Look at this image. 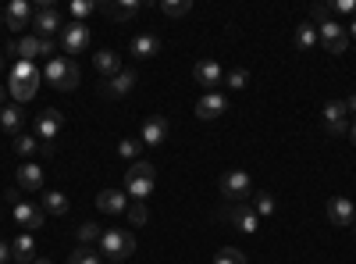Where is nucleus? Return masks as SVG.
<instances>
[{
  "instance_id": "aec40b11",
  "label": "nucleus",
  "mask_w": 356,
  "mask_h": 264,
  "mask_svg": "<svg viewBox=\"0 0 356 264\" xmlns=\"http://www.w3.org/2000/svg\"><path fill=\"white\" fill-rule=\"evenodd\" d=\"M100 11L111 22H129V18H136L143 11V4H139V0H111V4H100Z\"/></svg>"
},
{
  "instance_id": "5701e85b",
  "label": "nucleus",
  "mask_w": 356,
  "mask_h": 264,
  "mask_svg": "<svg viewBox=\"0 0 356 264\" xmlns=\"http://www.w3.org/2000/svg\"><path fill=\"white\" fill-rule=\"evenodd\" d=\"M93 68H97L104 79H114L118 72H122V57H118L114 50H97V54H93Z\"/></svg>"
},
{
  "instance_id": "c9c22d12",
  "label": "nucleus",
  "mask_w": 356,
  "mask_h": 264,
  "mask_svg": "<svg viewBox=\"0 0 356 264\" xmlns=\"http://www.w3.org/2000/svg\"><path fill=\"white\" fill-rule=\"evenodd\" d=\"M214 264H246V254L243 250H235V247H221Z\"/></svg>"
},
{
  "instance_id": "6e6552de",
  "label": "nucleus",
  "mask_w": 356,
  "mask_h": 264,
  "mask_svg": "<svg viewBox=\"0 0 356 264\" xmlns=\"http://www.w3.org/2000/svg\"><path fill=\"white\" fill-rule=\"evenodd\" d=\"M317 40H321V47L328 50V54H342L346 47H349V33H346V25H339V22H324V25H317Z\"/></svg>"
},
{
  "instance_id": "72a5a7b5",
  "label": "nucleus",
  "mask_w": 356,
  "mask_h": 264,
  "mask_svg": "<svg viewBox=\"0 0 356 264\" xmlns=\"http://www.w3.org/2000/svg\"><path fill=\"white\" fill-rule=\"evenodd\" d=\"M75 232H79V243H82V247H93V243L100 240V232H104V228H100L97 222H82Z\"/></svg>"
},
{
  "instance_id": "09e8293b",
  "label": "nucleus",
  "mask_w": 356,
  "mask_h": 264,
  "mask_svg": "<svg viewBox=\"0 0 356 264\" xmlns=\"http://www.w3.org/2000/svg\"><path fill=\"white\" fill-rule=\"evenodd\" d=\"M4 100H8V86H4V82H0V104H4Z\"/></svg>"
},
{
  "instance_id": "bb28decb",
  "label": "nucleus",
  "mask_w": 356,
  "mask_h": 264,
  "mask_svg": "<svg viewBox=\"0 0 356 264\" xmlns=\"http://www.w3.org/2000/svg\"><path fill=\"white\" fill-rule=\"evenodd\" d=\"M40 208L47 211V215H68V208H72V203H68V196L65 193H57V189H50V193H43V203H40Z\"/></svg>"
},
{
  "instance_id": "603ef678",
  "label": "nucleus",
  "mask_w": 356,
  "mask_h": 264,
  "mask_svg": "<svg viewBox=\"0 0 356 264\" xmlns=\"http://www.w3.org/2000/svg\"><path fill=\"white\" fill-rule=\"evenodd\" d=\"M4 65H8V61H4V54H0V72H4Z\"/></svg>"
},
{
  "instance_id": "a878e982",
  "label": "nucleus",
  "mask_w": 356,
  "mask_h": 264,
  "mask_svg": "<svg viewBox=\"0 0 356 264\" xmlns=\"http://www.w3.org/2000/svg\"><path fill=\"white\" fill-rule=\"evenodd\" d=\"M40 90V82H25V79H8V93L15 97V104H25V100H33Z\"/></svg>"
},
{
  "instance_id": "4be33fe9",
  "label": "nucleus",
  "mask_w": 356,
  "mask_h": 264,
  "mask_svg": "<svg viewBox=\"0 0 356 264\" xmlns=\"http://www.w3.org/2000/svg\"><path fill=\"white\" fill-rule=\"evenodd\" d=\"M11 257L18 264H33L36 261V240H33V232H22V236L11 240Z\"/></svg>"
},
{
  "instance_id": "f8f14e48",
  "label": "nucleus",
  "mask_w": 356,
  "mask_h": 264,
  "mask_svg": "<svg viewBox=\"0 0 356 264\" xmlns=\"http://www.w3.org/2000/svg\"><path fill=\"white\" fill-rule=\"evenodd\" d=\"M54 40H40L36 33L33 36H22L18 40V61H33L36 65V57H47V61H50V57H54Z\"/></svg>"
},
{
  "instance_id": "2eb2a0df",
  "label": "nucleus",
  "mask_w": 356,
  "mask_h": 264,
  "mask_svg": "<svg viewBox=\"0 0 356 264\" xmlns=\"http://www.w3.org/2000/svg\"><path fill=\"white\" fill-rule=\"evenodd\" d=\"M228 222L239 232H246V236H253V232L260 228V218H257V211L250 208V203H232V208H228Z\"/></svg>"
},
{
  "instance_id": "9b49d317",
  "label": "nucleus",
  "mask_w": 356,
  "mask_h": 264,
  "mask_svg": "<svg viewBox=\"0 0 356 264\" xmlns=\"http://www.w3.org/2000/svg\"><path fill=\"white\" fill-rule=\"evenodd\" d=\"M193 79L211 93V90H218V86L225 82V72H221V65L214 61V57H200V61L193 65Z\"/></svg>"
},
{
  "instance_id": "a19ab883",
  "label": "nucleus",
  "mask_w": 356,
  "mask_h": 264,
  "mask_svg": "<svg viewBox=\"0 0 356 264\" xmlns=\"http://www.w3.org/2000/svg\"><path fill=\"white\" fill-rule=\"evenodd\" d=\"M328 15H332V4H310V22L314 25H324Z\"/></svg>"
},
{
  "instance_id": "f3484780",
  "label": "nucleus",
  "mask_w": 356,
  "mask_h": 264,
  "mask_svg": "<svg viewBox=\"0 0 356 264\" xmlns=\"http://www.w3.org/2000/svg\"><path fill=\"white\" fill-rule=\"evenodd\" d=\"M129 54L136 57V61H150V57H157V54H161V40H157L154 33H139V36H132Z\"/></svg>"
},
{
  "instance_id": "7ed1b4c3",
  "label": "nucleus",
  "mask_w": 356,
  "mask_h": 264,
  "mask_svg": "<svg viewBox=\"0 0 356 264\" xmlns=\"http://www.w3.org/2000/svg\"><path fill=\"white\" fill-rule=\"evenodd\" d=\"M61 125H65V114L57 107H47L40 118H36V139H40V150L43 154H54V139L61 136Z\"/></svg>"
},
{
  "instance_id": "0eeeda50",
  "label": "nucleus",
  "mask_w": 356,
  "mask_h": 264,
  "mask_svg": "<svg viewBox=\"0 0 356 264\" xmlns=\"http://www.w3.org/2000/svg\"><path fill=\"white\" fill-rule=\"evenodd\" d=\"M61 50L68 57H79L82 50H89V25L86 22H68L61 33Z\"/></svg>"
},
{
  "instance_id": "4c0bfd02",
  "label": "nucleus",
  "mask_w": 356,
  "mask_h": 264,
  "mask_svg": "<svg viewBox=\"0 0 356 264\" xmlns=\"http://www.w3.org/2000/svg\"><path fill=\"white\" fill-rule=\"evenodd\" d=\"M125 218H129L132 225H146L150 211H146V203H143V200H132V203H129V211H125Z\"/></svg>"
},
{
  "instance_id": "ea45409f",
  "label": "nucleus",
  "mask_w": 356,
  "mask_h": 264,
  "mask_svg": "<svg viewBox=\"0 0 356 264\" xmlns=\"http://www.w3.org/2000/svg\"><path fill=\"white\" fill-rule=\"evenodd\" d=\"M139 150H143L139 139H122L118 143V157H125V161H139Z\"/></svg>"
},
{
  "instance_id": "1a4fd4ad",
  "label": "nucleus",
  "mask_w": 356,
  "mask_h": 264,
  "mask_svg": "<svg viewBox=\"0 0 356 264\" xmlns=\"http://www.w3.org/2000/svg\"><path fill=\"white\" fill-rule=\"evenodd\" d=\"M11 215H15V225H18L22 232H36V228H43V222H47V211L40 208V203H29V200L15 203Z\"/></svg>"
},
{
  "instance_id": "a18cd8bd",
  "label": "nucleus",
  "mask_w": 356,
  "mask_h": 264,
  "mask_svg": "<svg viewBox=\"0 0 356 264\" xmlns=\"http://www.w3.org/2000/svg\"><path fill=\"white\" fill-rule=\"evenodd\" d=\"M346 111H349V114H356V93H349V97H346Z\"/></svg>"
},
{
  "instance_id": "7c9ffc66",
  "label": "nucleus",
  "mask_w": 356,
  "mask_h": 264,
  "mask_svg": "<svg viewBox=\"0 0 356 264\" xmlns=\"http://www.w3.org/2000/svg\"><path fill=\"white\" fill-rule=\"evenodd\" d=\"M11 79H25V82H40L43 79V72L33 65V61H15L11 65Z\"/></svg>"
},
{
  "instance_id": "393cba45",
  "label": "nucleus",
  "mask_w": 356,
  "mask_h": 264,
  "mask_svg": "<svg viewBox=\"0 0 356 264\" xmlns=\"http://www.w3.org/2000/svg\"><path fill=\"white\" fill-rule=\"evenodd\" d=\"M22 125H25V111H22V104L0 107V129H4V132H18Z\"/></svg>"
},
{
  "instance_id": "4468645a",
  "label": "nucleus",
  "mask_w": 356,
  "mask_h": 264,
  "mask_svg": "<svg viewBox=\"0 0 356 264\" xmlns=\"http://www.w3.org/2000/svg\"><path fill=\"white\" fill-rule=\"evenodd\" d=\"M33 4L29 0H11L8 11H4V25L11 29V33H22V29H33Z\"/></svg>"
},
{
  "instance_id": "5fc2aeb1",
  "label": "nucleus",
  "mask_w": 356,
  "mask_h": 264,
  "mask_svg": "<svg viewBox=\"0 0 356 264\" xmlns=\"http://www.w3.org/2000/svg\"><path fill=\"white\" fill-rule=\"evenodd\" d=\"M353 236H356V222H353Z\"/></svg>"
},
{
  "instance_id": "ddd939ff",
  "label": "nucleus",
  "mask_w": 356,
  "mask_h": 264,
  "mask_svg": "<svg viewBox=\"0 0 356 264\" xmlns=\"http://www.w3.org/2000/svg\"><path fill=\"white\" fill-rule=\"evenodd\" d=\"M225 111H228V97H225L221 90H211V93H203V97L196 100V118H203V122L221 118Z\"/></svg>"
},
{
  "instance_id": "423d86ee",
  "label": "nucleus",
  "mask_w": 356,
  "mask_h": 264,
  "mask_svg": "<svg viewBox=\"0 0 356 264\" xmlns=\"http://www.w3.org/2000/svg\"><path fill=\"white\" fill-rule=\"evenodd\" d=\"M321 122H324V132L328 136H346L349 132V111H346V100H328L321 107Z\"/></svg>"
},
{
  "instance_id": "20e7f679",
  "label": "nucleus",
  "mask_w": 356,
  "mask_h": 264,
  "mask_svg": "<svg viewBox=\"0 0 356 264\" xmlns=\"http://www.w3.org/2000/svg\"><path fill=\"white\" fill-rule=\"evenodd\" d=\"M218 186H221V196H225L228 203H246V196L253 193L250 171H243V168H235V171H225Z\"/></svg>"
},
{
  "instance_id": "864d4df0",
  "label": "nucleus",
  "mask_w": 356,
  "mask_h": 264,
  "mask_svg": "<svg viewBox=\"0 0 356 264\" xmlns=\"http://www.w3.org/2000/svg\"><path fill=\"white\" fill-rule=\"evenodd\" d=\"M0 29H4V8H0Z\"/></svg>"
},
{
  "instance_id": "a211bd4d",
  "label": "nucleus",
  "mask_w": 356,
  "mask_h": 264,
  "mask_svg": "<svg viewBox=\"0 0 356 264\" xmlns=\"http://www.w3.org/2000/svg\"><path fill=\"white\" fill-rule=\"evenodd\" d=\"M328 218H332V225L353 228V222H356V208H353L346 196H332V200H328Z\"/></svg>"
},
{
  "instance_id": "f704fd0d",
  "label": "nucleus",
  "mask_w": 356,
  "mask_h": 264,
  "mask_svg": "<svg viewBox=\"0 0 356 264\" xmlns=\"http://www.w3.org/2000/svg\"><path fill=\"white\" fill-rule=\"evenodd\" d=\"M36 150H40V143H36V132H33V136L25 132V136H18V139H15V154H18V157H33Z\"/></svg>"
},
{
  "instance_id": "58836bf2",
  "label": "nucleus",
  "mask_w": 356,
  "mask_h": 264,
  "mask_svg": "<svg viewBox=\"0 0 356 264\" xmlns=\"http://www.w3.org/2000/svg\"><path fill=\"white\" fill-rule=\"evenodd\" d=\"M225 82H228V90H246V86H250V72L246 68H232L225 75Z\"/></svg>"
},
{
  "instance_id": "79ce46f5",
  "label": "nucleus",
  "mask_w": 356,
  "mask_h": 264,
  "mask_svg": "<svg viewBox=\"0 0 356 264\" xmlns=\"http://www.w3.org/2000/svg\"><path fill=\"white\" fill-rule=\"evenodd\" d=\"M332 11H339V15H356V0H335Z\"/></svg>"
},
{
  "instance_id": "cd10ccee",
  "label": "nucleus",
  "mask_w": 356,
  "mask_h": 264,
  "mask_svg": "<svg viewBox=\"0 0 356 264\" xmlns=\"http://www.w3.org/2000/svg\"><path fill=\"white\" fill-rule=\"evenodd\" d=\"M125 193L132 196V200H150V193H154V179H132V175H125Z\"/></svg>"
},
{
  "instance_id": "49530a36",
  "label": "nucleus",
  "mask_w": 356,
  "mask_h": 264,
  "mask_svg": "<svg viewBox=\"0 0 356 264\" xmlns=\"http://www.w3.org/2000/svg\"><path fill=\"white\" fill-rule=\"evenodd\" d=\"M4 54H8V57H18V40H11V43H8V50H4Z\"/></svg>"
},
{
  "instance_id": "39448f33",
  "label": "nucleus",
  "mask_w": 356,
  "mask_h": 264,
  "mask_svg": "<svg viewBox=\"0 0 356 264\" xmlns=\"http://www.w3.org/2000/svg\"><path fill=\"white\" fill-rule=\"evenodd\" d=\"M65 15H61V8H36V15H33V29H36V36L40 40H54V36H61L65 33Z\"/></svg>"
},
{
  "instance_id": "f03ea898",
  "label": "nucleus",
  "mask_w": 356,
  "mask_h": 264,
  "mask_svg": "<svg viewBox=\"0 0 356 264\" xmlns=\"http://www.w3.org/2000/svg\"><path fill=\"white\" fill-rule=\"evenodd\" d=\"M43 79L54 86V90L72 93L75 86H79V65H75V61H68V57H50L47 68H43Z\"/></svg>"
},
{
  "instance_id": "2f4dec72",
  "label": "nucleus",
  "mask_w": 356,
  "mask_h": 264,
  "mask_svg": "<svg viewBox=\"0 0 356 264\" xmlns=\"http://www.w3.org/2000/svg\"><path fill=\"white\" fill-rule=\"evenodd\" d=\"M93 11H100V4H97V0H72V4H68V15H72V22H82V18H89Z\"/></svg>"
},
{
  "instance_id": "e433bc0d",
  "label": "nucleus",
  "mask_w": 356,
  "mask_h": 264,
  "mask_svg": "<svg viewBox=\"0 0 356 264\" xmlns=\"http://www.w3.org/2000/svg\"><path fill=\"white\" fill-rule=\"evenodd\" d=\"M129 175H132V179H157V168L150 164V161H132V168H129Z\"/></svg>"
},
{
  "instance_id": "473e14b6",
  "label": "nucleus",
  "mask_w": 356,
  "mask_h": 264,
  "mask_svg": "<svg viewBox=\"0 0 356 264\" xmlns=\"http://www.w3.org/2000/svg\"><path fill=\"white\" fill-rule=\"evenodd\" d=\"M161 11H164L168 18H186V15L193 11V0H164Z\"/></svg>"
},
{
  "instance_id": "37998d69",
  "label": "nucleus",
  "mask_w": 356,
  "mask_h": 264,
  "mask_svg": "<svg viewBox=\"0 0 356 264\" xmlns=\"http://www.w3.org/2000/svg\"><path fill=\"white\" fill-rule=\"evenodd\" d=\"M8 261H15V257H11V243L0 240V264H8Z\"/></svg>"
},
{
  "instance_id": "dca6fc26",
  "label": "nucleus",
  "mask_w": 356,
  "mask_h": 264,
  "mask_svg": "<svg viewBox=\"0 0 356 264\" xmlns=\"http://www.w3.org/2000/svg\"><path fill=\"white\" fill-rule=\"evenodd\" d=\"M15 179H18V189L40 193V189H43V168H40L36 161H25V164H18Z\"/></svg>"
},
{
  "instance_id": "b1692460",
  "label": "nucleus",
  "mask_w": 356,
  "mask_h": 264,
  "mask_svg": "<svg viewBox=\"0 0 356 264\" xmlns=\"http://www.w3.org/2000/svg\"><path fill=\"white\" fill-rule=\"evenodd\" d=\"M292 43H296V50H314L321 40H317V25L314 22H303V25H296V33H292Z\"/></svg>"
},
{
  "instance_id": "c03bdc74",
  "label": "nucleus",
  "mask_w": 356,
  "mask_h": 264,
  "mask_svg": "<svg viewBox=\"0 0 356 264\" xmlns=\"http://www.w3.org/2000/svg\"><path fill=\"white\" fill-rule=\"evenodd\" d=\"M4 200L15 208V203H22V193H18V189H8V193H4Z\"/></svg>"
},
{
  "instance_id": "3c124183",
  "label": "nucleus",
  "mask_w": 356,
  "mask_h": 264,
  "mask_svg": "<svg viewBox=\"0 0 356 264\" xmlns=\"http://www.w3.org/2000/svg\"><path fill=\"white\" fill-rule=\"evenodd\" d=\"M349 139H353V143H356V122H353V125H349Z\"/></svg>"
},
{
  "instance_id": "f257e3e1",
  "label": "nucleus",
  "mask_w": 356,
  "mask_h": 264,
  "mask_svg": "<svg viewBox=\"0 0 356 264\" xmlns=\"http://www.w3.org/2000/svg\"><path fill=\"white\" fill-rule=\"evenodd\" d=\"M97 247H100V257H104V261L122 264L125 257L136 254V236H132L129 228H104L100 240H97Z\"/></svg>"
},
{
  "instance_id": "412c9836",
  "label": "nucleus",
  "mask_w": 356,
  "mask_h": 264,
  "mask_svg": "<svg viewBox=\"0 0 356 264\" xmlns=\"http://www.w3.org/2000/svg\"><path fill=\"white\" fill-rule=\"evenodd\" d=\"M132 86H136V72H132V68H122L114 79L104 82V93L118 100V97H129V93H132Z\"/></svg>"
},
{
  "instance_id": "6ab92c4d",
  "label": "nucleus",
  "mask_w": 356,
  "mask_h": 264,
  "mask_svg": "<svg viewBox=\"0 0 356 264\" xmlns=\"http://www.w3.org/2000/svg\"><path fill=\"white\" fill-rule=\"evenodd\" d=\"M97 208H100L104 215H125V211H129V193H125V189H104V193L97 196Z\"/></svg>"
},
{
  "instance_id": "c85d7f7f",
  "label": "nucleus",
  "mask_w": 356,
  "mask_h": 264,
  "mask_svg": "<svg viewBox=\"0 0 356 264\" xmlns=\"http://www.w3.org/2000/svg\"><path fill=\"white\" fill-rule=\"evenodd\" d=\"M250 208L257 211V218H271L278 203H275V196H271V193H264V189H260V193H253V203H250Z\"/></svg>"
},
{
  "instance_id": "9d476101",
  "label": "nucleus",
  "mask_w": 356,
  "mask_h": 264,
  "mask_svg": "<svg viewBox=\"0 0 356 264\" xmlns=\"http://www.w3.org/2000/svg\"><path fill=\"white\" fill-rule=\"evenodd\" d=\"M168 136H171V122L164 118V114H150V118L143 122V129H139V143L143 146H161V143H168Z\"/></svg>"
},
{
  "instance_id": "de8ad7c7",
  "label": "nucleus",
  "mask_w": 356,
  "mask_h": 264,
  "mask_svg": "<svg viewBox=\"0 0 356 264\" xmlns=\"http://www.w3.org/2000/svg\"><path fill=\"white\" fill-rule=\"evenodd\" d=\"M346 33H349V40H356V18L349 22V29H346Z\"/></svg>"
},
{
  "instance_id": "8fccbe9b",
  "label": "nucleus",
  "mask_w": 356,
  "mask_h": 264,
  "mask_svg": "<svg viewBox=\"0 0 356 264\" xmlns=\"http://www.w3.org/2000/svg\"><path fill=\"white\" fill-rule=\"evenodd\" d=\"M33 264H54V261H50V257H36Z\"/></svg>"
},
{
  "instance_id": "c756f323",
  "label": "nucleus",
  "mask_w": 356,
  "mask_h": 264,
  "mask_svg": "<svg viewBox=\"0 0 356 264\" xmlns=\"http://www.w3.org/2000/svg\"><path fill=\"white\" fill-rule=\"evenodd\" d=\"M68 264H104V257H100V250H93V247H75L72 254H68Z\"/></svg>"
}]
</instances>
